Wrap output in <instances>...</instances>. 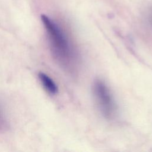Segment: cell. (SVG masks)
Listing matches in <instances>:
<instances>
[{
	"instance_id": "3",
	"label": "cell",
	"mask_w": 152,
	"mask_h": 152,
	"mask_svg": "<svg viewBox=\"0 0 152 152\" xmlns=\"http://www.w3.org/2000/svg\"><path fill=\"white\" fill-rule=\"evenodd\" d=\"M39 78L44 88L50 94H56L58 93V88L57 85L48 75L43 72H40L39 74Z\"/></svg>"
},
{
	"instance_id": "1",
	"label": "cell",
	"mask_w": 152,
	"mask_h": 152,
	"mask_svg": "<svg viewBox=\"0 0 152 152\" xmlns=\"http://www.w3.org/2000/svg\"><path fill=\"white\" fill-rule=\"evenodd\" d=\"M41 20L48 33L55 55L62 62H68L72 57V51L65 34L58 25L48 16L42 14Z\"/></svg>"
},
{
	"instance_id": "2",
	"label": "cell",
	"mask_w": 152,
	"mask_h": 152,
	"mask_svg": "<svg viewBox=\"0 0 152 152\" xmlns=\"http://www.w3.org/2000/svg\"><path fill=\"white\" fill-rule=\"evenodd\" d=\"M93 94L98 107L106 118H112L116 107L113 96L106 84L100 80H96L93 86Z\"/></svg>"
}]
</instances>
